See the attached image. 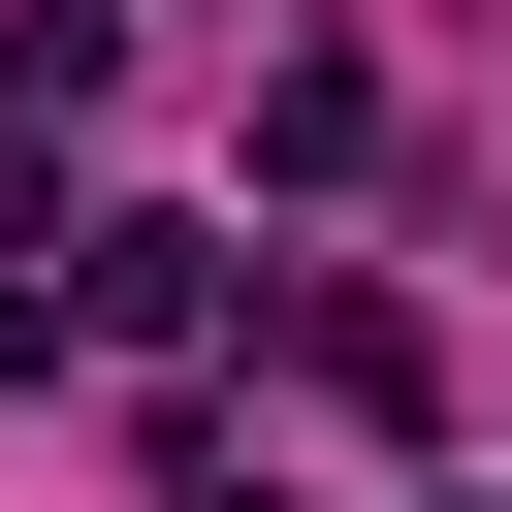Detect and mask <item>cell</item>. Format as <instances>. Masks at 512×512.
Returning a JSON list of instances; mask_svg holds the SVG:
<instances>
[{
  "label": "cell",
  "instance_id": "6da1fadb",
  "mask_svg": "<svg viewBox=\"0 0 512 512\" xmlns=\"http://www.w3.org/2000/svg\"><path fill=\"white\" fill-rule=\"evenodd\" d=\"M64 256H96V320H128V352H192V320H256V256H224V224H64Z\"/></svg>",
  "mask_w": 512,
  "mask_h": 512
}]
</instances>
